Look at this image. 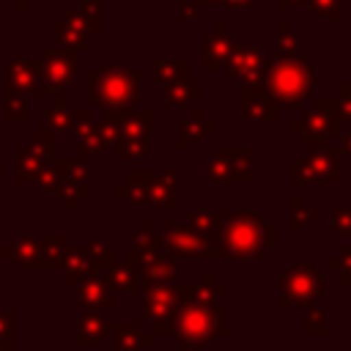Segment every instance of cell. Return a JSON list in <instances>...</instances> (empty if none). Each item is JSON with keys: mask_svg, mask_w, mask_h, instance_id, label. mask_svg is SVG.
Segmentation results:
<instances>
[{"mask_svg": "<svg viewBox=\"0 0 351 351\" xmlns=\"http://www.w3.org/2000/svg\"><path fill=\"white\" fill-rule=\"evenodd\" d=\"M228 332V310L200 285L181 282L176 285V318L173 335L186 337L197 346H211Z\"/></svg>", "mask_w": 351, "mask_h": 351, "instance_id": "1", "label": "cell"}, {"mask_svg": "<svg viewBox=\"0 0 351 351\" xmlns=\"http://www.w3.org/2000/svg\"><path fill=\"white\" fill-rule=\"evenodd\" d=\"M211 244L225 261H263L266 250L280 244V225L258 211H228Z\"/></svg>", "mask_w": 351, "mask_h": 351, "instance_id": "2", "label": "cell"}, {"mask_svg": "<svg viewBox=\"0 0 351 351\" xmlns=\"http://www.w3.org/2000/svg\"><path fill=\"white\" fill-rule=\"evenodd\" d=\"M263 85L277 104L302 107V101L315 90V60L269 58Z\"/></svg>", "mask_w": 351, "mask_h": 351, "instance_id": "3", "label": "cell"}, {"mask_svg": "<svg viewBox=\"0 0 351 351\" xmlns=\"http://www.w3.org/2000/svg\"><path fill=\"white\" fill-rule=\"evenodd\" d=\"M140 74L132 71L126 63H104L99 71L90 74V96L104 112H123L132 110L140 99Z\"/></svg>", "mask_w": 351, "mask_h": 351, "instance_id": "4", "label": "cell"}, {"mask_svg": "<svg viewBox=\"0 0 351 351\" xmlns=\"http://www.w3.org/2000/svg\"><path fill=\"white\" fill-rule=\"evenodd\" d=\"M280 299L277 307H313L324 296V271L313 261H293L288 269L277 274Z\"/></svg>", "mask_w": 351, "mask_h": 351, "instance_id": "5", "label": "cell"}, {"mask_svg": "<svg viewBox=\"0 0 351 351\" xmlns=\"http://www.w3.org/2000/svg\"><path fill=\"white\" fill-rule=\"evenodd\" d=\"M288 181L291 184H329L337 186L340 184V151L332 145H318V148H307L302 156H293L288 162Z\"/></svg>", "mask_w": 351, "mask_h": 351, "instance_id": "6", "label": "cell"}, {"mask_svg": "<svg viewBox=\"0 0 351 351\" xmlns=\"http://www.w3.org/2000/svg\"><path fill=\"white\" fill-rule=\"evenodd\" d=\"M252 159L255 151L250 145H217L211 159H203L206 181L211 184H252Z\"/></svg>", "mask_w": 351, "mask_h": 351, "instance_id": "7", "label": "cell"}, {"mask_svg": "<svg viewBox=\"0 0 351 351\" xmlns=\"http://www.w3.org/2000/svg\"><path fill=\"white\" fill-rule=\"evenodd\" d=\"M162 247L173 255V258H189V261H225L222 252L200 239L189 225H178V222H167L165 233H162Z\"/></svg>", "mask_w": 351, "mask_h": 351, "instance_id": "8", "label": "cell"}, {"mask_svg": "<svg viewBox=\"0 0 351 351\" xmlns=\"http://www.w3.org/2000/svg\"><path fill=\"white\" fill-rule=\"evenodd\" d=\"M143 318L151 324V335H173L176 318V285L143 288Z\"/></svg>", "mask_w": 351, "mask_h": 351, "instance_id": "9", "label": "cell"}, {"mask_svg": "<svg viewBox=\"0 0 351 351\" xmlns=\"http://www.w3.org/2000/svg\"><path fill=\"white\" fill-rule=\"evenodd\" d=\"M266 63H269L266 47H261V44H255V47H236L233 55L225 63L228 80L236 82V85H258V82H263Z\"/></svg>", "mask_w": 351, "mask_h": 351, "instance_id": "10", "label": "cell"}, {"mask_svg": "<svg viewBox=\"0 0 351 351\" xmlns=\"http://www.w3.org/2000/svg\"><path fill=\"white\" fill-rule=\"evenodd\" d=\"M77 55L71 49H41V93H60L74 82Z\"/></svg>", "mask_w": 351, "mask_h": 351, "instance_id": "11", "label": "cell"}, {"mask_svg": "<svg viewBox=\"0 0 351 351\" xmlns=\"http://www.w3.org/2000/svg\"><path fill=\"white\" fill-rule=\"evenodd\" d=\"M200 47H203V52H200V69L206 74H211V71H217L219 66L228 63V58L233 55V49L239 47V41L233 38L228 22L225 19H217L214 22V33L203 36Z\"/></svg>", "mask_w": 351, "mask_h": 351, "instance_id": "12", "label": "cell"}, {"mask_svg": "<svg viewBox=\"0 0 351 351\" xmlns=\"http://www.w3.org/2000/svg\"><path fill=\"white\" fill-rule=\"evenodd\" d=\"M126 263L137 271V280L143 288H151V285H170L178 274V266H176V258H167L165 252H156V255H148V258H140L129 250V258Z\"/></svg>", "mask_w": 351, "mask_h": 351, "instance_id": "13", "label": "cell"}, {"mask_svg": "<svg viewBox=\"0 0 351 351\" xmlns=\"http://www.w3.org/2000/svg\"><path fill=\"white\" fill-rule=\"evenodd\" d=\"M239 110L244 121H258V123H274L280 110L277 101L269 96L266 85H239Z\"/></svg>", "mask_w": 351, "mask_h": 351, "instance_id": "14", "label": "cell"}, {"mask_svg": "<svg viewBox=\"0 0 351 351\" xmlns=\"http://www.w3.org/2000/svg\"><path fill=\"white\" fill-rule=\"evenodd\" d=\"M80 307L82 310H110V307H115V296H112V288H110L104 274L88 271V280L80 285Z\"/></svg>", "mask_w": 351, "mask_h": 351, "instance_id": "15", "label": "cell"}, {"mask_svg": "<svg viewBox=\"0 0 351 351\" xmlns=\"http://www.w3.org/2000/svg\"><path fill=\"white\" fill-rule=\"evenodd\" d=\"M118 140H148L154 126V110H123L115 112Z\"/></svg>", "mask_w": 351, "mask_h": 351, "instance_id": "16", "label": "cell"}, {"mask_svg": "<svg viewBox=\"0 0 351 351\" xmlns=\"http://www.w3.org/2000/svg\"><path fill=\"white\" fill-rule=\"evenodd\" d=\"M214 132H217V123H214V121H206L200 107H192V110H189V115L178 123L176 143H178L181 148H189V145L200 143L203 137H208V134H214Z\"/></svg>", "mask_w": 351, "mask_h": 351, "instance_id": "17", "label": "cell"}, {"mask_svg": "<svg viewBox=\"0 0 351 351\" xmlns=\"http://www.w3.org/2000/svg\"><path fill=\"white\" fill-rule=\"evenodd\" d=\"M288 132H291V134H299L302 143H304V148L326 145V137H329V132H326V121H324L315 110H304L302 118L293 121V123L288 126Z\"/></svg>", "mask_w": 351, "mask_h": 351, "instance_id": "18", "label": "cell"}, {"mask_svg": "<svg viewBox=\"0 0 351 351\" xmlns=\"http://www.w3.org/2000/svg\"><path fill=\"white\" fill-rule=\"evenodd\" d=\"M107 332L115 335L118 351H140L154 343V335L143 329V321H123V324H107Z\"/></svg>", "mask_w": 351, "mask_h": 351, "instance_id": "19", "label": "cell"}, {"mask_svg": "<svg viewBox=\"0 0 351 351\" xmlns=\"http://www.w3.org/2000/svg\"><path fill=\"white\" fill-rule=\"evenodd\" d=\"M151 206L162 211L178 208V173L176 170H162L151 178Z\"/></svg>", "mask_w": 351, "mask_h": 351, "instance_id": "20", "label": "cell"}, {"mask_svg": "<svg viewBox=\"0 0 351 351\" xmlns=\"http://www.w3.org/2000/svg\"><path fill=\"white\" fill-rule=\"evenodd\" d=\"M151 178H154V173L134 170V173H129V178L123 184L115 186V195L129 197L134 206H151Z\"/></svg>", "mask_w": 351, "mask_h": 351, "instance_id": "21", "label": "cell"}, {"mask_svg": "<svg viewBox=\"0 0 351 351\" xmlns=\"http://www.w3.org/2000/svg\"><path fill=\"white\" fill-rule=\"evenodd\" d=\"M225 217H228L225 208H197V211L189 214V228H192L200 239L214 241V236H217V230L222 228Z\"/></svg>", "mask_w": 351, "mask_h": 351, "instance_id": "22", "label": "cell"}, {"mask_svg": "<svg viewBox=\"0 0 351 351\" xmlns=\"http://www.w3.org/2000/svg\"><path fill=\"white\" fill-rule=\"evenodd\" d=\"M189 69H192L189 58H178V60L159 58V60H154L156 82H159V85H165V88H170V85H176V82H184V80L189 77Z\"/></svg>", "mask_w": 351, "mask_h": 351, "instance_id": "23", "label": "cell"}, {"mask_svg": "<svg viewBox=\"0 0 351 351\" xmlns=\"http://www.w3.org/2000/svg\"><path fill=\"white\" fill-rule=\"evenodd\" d=\"M104 277H107V282H110L112 291H121L126 296H140L143 293V285L137 280V271L129 263H115Z\"/></svg>", "mask_w": 351, "mask_h": 351, "instance_id": "24", "label": "cell"}, {"mask_svg": "<svg viewBox=\"0 0 351 351\" xmlns=\"http://www.w3.org/2000/svg\"><path fill=\"white\" fill-rule=\"evenodd\" d=\"M55 33H58L63 49H80V47L88 41V30H85V25L77 19L74 11H69L66 22H55Z\"/></svg>", "mask_w": 351, "mask_h": 351, "instance_id": "25", "label": "cell"}, {"mask_svg": "<svg viewBox=\"0 0 351 351\" xmlns=\"http://www.w3.org/2000/svg\"><path fill=\"white\" fill-rule=\"evenodd\" d=\"M129 250H132L134 255H140V258L156 255V252L165 250V247H162V233H156L151 222H140V230H137V236L132 239Z\"/></svg>", "mask_w": 351, "mask_h": 351, "instance_id": "26", "label": "cell"}, {"mask_svg": "<svg viewBox=\"0 0 351 351\" xmlns=\"http://www.w3.org/2000/svg\"><path fill=\"white\" fill-rule=\"evenodd\" d=\"M77 335H80V346H93V343H101L104 335H107V321L96 313H85L80 318V326H77Z\"/></svg>", "mask_w": 351, "mask_h": 351, "instance_id": "27", "label": "cell"}, {"mask_svg": "<svg viewBox=\"0 0 351 351\" xmlns=\"http://www.w3.org/2000/svg\"><path fill=\"white\" fill-rule=\"evenodd\" d=\"M277 47H280V58L299 60L302 41H299V36L291 30V22H288V19H280V22H277Z\"/></svg>", "mask_w": 351, "mask_h": 351, "instance_id": "28", "label": "cell"}, {"mask_svg": "<svg viewBox=\"0 0 351 351\" xmlns=\"http://www.w3.org/2000/svg\"><path fill=\"white\" fill-rule=\"evenodd\" d=\"M203 85L197 82V85H192L189 80H184V82H176V85H170L167 88V107H181V104H189L192 99H197V96H203Z\"/></svg>", "mask_w": 351, "mask_h": 351, "instance_id": "29", "label": "cell"}, {"mask_svg": "<svg viewBox=\"0 0 351 351\" xmlns=\"http://www.w3.org/2000/svg\"><path fill=\"white\" fill-rule=\"evenodd\" d=\"M74 14L88 33H101V0H82L80 8H74Z\"/></svg>", "mask_w": 351, "mask_h": 351, "instance_id": "30", "label": "cell"}, {"mask_svg": "<svg viewBox=\"0 0 351 351\" xmlns=\"http://www.w3.org/2000/svg\"><path fill=\"white\" fill-rule=\"evenodd\" d=\"M326 271L337 274L340 285H351V244L340 247V250H337V255L326 261Z\"/></svg>", "mask_w": 351, "mask_h": 351, "instance_id": "31", "label": "cell"}, {"mask_svg": "<svg viewBox=\"0 0 351 351\" xmlns=\"http://www.w3.org/2000/svg\"><path fill=\"white\" fill-rule=\"evenodd\" d=\"M302 332H304V335H326V332H329V315H326L324 310H318L315 304H313V307H304Z\"/></svg>", "mask_w": 351, "mask_h": 351, "instance_id": "32", "label": "cell"}, {"mask_svg": "<svg viewBox=\"0 0 351 351\" xmlns=\"http://www.w3.org/2000/svg\"><path fill=\"white\" fill-rule=\"evenodd\" d=\"M291 211H293V219H291L288 230H291L293 236H299V233L304 230V225H307V222H315V211H313V208H307V206H304V200H302L299 195H293V197H291Z\"/></svg>", "mask_w": 351, "mask_h": 351, "instance_id": "33", "label": "cell"}, {"mask_svg": "<svg viewBox=\"0 0 351 351\" xmlns=\"http://www.w3.org/2000/svg\"><path fill=\"white\" fill-rule=\"evenodd\" d=\"M115 156L118 159H148V140H118Z\"/></svg>", "mask_w": 351, "mask_h": 351, "instance_id": "34", "label": "cell"}, {"mask_svg": "<svg viewBox=\"0 0 351 351\" xmlns=\"http://www.w3.org/2000/svg\"><path fill=\"white\" fill-rule=\"evenodd\" d=\"M310 11L321 22H340V0H307Z\"/></svg>", "mask_w": 351, "mask_h": 351, "instance_id": "35", "label": "cell"}, {"mask_svg": "<svg viewBox=\"0 0 351 351\" xmlns=\"http://www.w3.org/2000/svg\"><path fill=\"white\" fill-rule=\"evenodd\" d=\"M335 101H337V126H340V132H343V126L351 129V85L348 82L340 85Z\"/></svg>", "mask_w": 351, "mask_h": 351, "instance_id": "36", "label": "cell"}, {"mask_svg": "<svg viewBox=\"0 0 351 351\" xmlns=\"http://www.w3.org/2000/svg\"><path fill=\"white\" fill-rule=\"evenodd\" d=\"M104 145H107V143L101 140V134H99V129H96V123H93V129L80 137V156H82V159L99 156V154L104 151Z\"/></svg>", "mask_w": 351, "mask_h": 351, "instance_id": "37", "label": "cell"}, {"mask_svg": "<svg viewBox=\"0 0 351 351\" xmlns=\"http://www.w3.org/2000/svg\"><path fill=\"white\" fill-rule=\"evenodd\" d=\"M66 129H71L77 137L88 134V132L93 129L90 112H88V110H71V112H66Z\"/></svg>", "mask_w": 351, "mask_h": 351, "instance_id": "38", "label": "cell"}, {"mask_svg": "<svg viewBox=\"0 0 351 351\" xmlns=\"http://www.w3.org/2000/svg\"><path fill=\"white\" fill-rule=\"evenodd\" d=\"M329 228L335 236H351V208H337L329 217Z\"/></svg>", "mask_w": 351, "mask_h": 351, "instance_id": "39", "label": "cell"}, {"mask_svg": "<svg viewBox=\"0 0 351 351\" xmlns=\"http://www.w3.org/2000/svg\"><path fill=\"white\" fill-rule=\"evenodd\" d=\"M176 5H178V16H181V22L200 19V16H203V8H206L203 0H176Z\"/></svg>", "mask_w": 351, "mask_h": 351, "instance_id": "40", "label": "cell"}, {"mask_svg": "<svg viewBox=\"0 0 351 351\" xmlns=\"http://www.w3.org/2000/svg\"><path fill=\"white\" fill-rule=\"evenodd\" d=\"M197 282H200V285H203V288H206L217 302H219L222 296H228V285H225V282H219V280H217V274H214L211 269H206V271H203V277H200Z\"/></svg>", "mask_w": 351, "mask_h": 351, "instance_id": "41", "label": "cell"}, {"mask_svg": "<svg viewBox=\"0 0 351 351\" xmlns=\"http://www.w3.org/2000/svg\"><path fill=\"white\" fill-rule=\"evenodd\" d=\"M5 115H8V118L16 115L19 121H25V118H27V104H25V99L19 101V99H11V96H8V101H5Z\"/></svg>", "mask_w": 351, "mask_h": 351, "instance_id": "42", "label": "cell"}, {"mask_svg": "<svg viewBox=\"0 0 351 351\" xmlns=\"http://www.w3.org/2000/svg\"><path fill=\"white\" fill-rule=\"evenodd\" d=\"M203 346H197V343H192V340H186V337H176V351H200Z\"/></svg>", "mask_w": 351, "mask_h": 351, "instance_id": "43", "label": "cell"}, {"mask_svg": "<svg viewBox=\"0 0 351 351\" xmlns=\"http://www.w3.org/2000/svg\"><path fill=\"white\" fill-rule=\"evenodd\" d=\"M217 3H222V5H230V8H239V11H247L255 0H217Z\"/></svg>", "mask_w": 351, "mask_h": 351, "instance_id": "44", "label": "cell"}, {"mask_svg": "<svg viewBox=\"0 0 351 351\" xmlns=\"http://www.w3.org/2000/svg\"><path fill=\"white\" fill-rule=\"evenodd\" d=\"M307 0H277V8L280 11H288V8H296V5H304Z\"/></svg>", "mask_w": 351, "mask_h": 351, "instance_id": "45", "label": "cell"}, {"mask_svg": "<svg viewBox=\"0 0 351 351\" xmlns=\"http://www.w3.org/2000/svg\"><path fill=\"white\" fill-rule=\"evenodd\" d=\"M337 151H343V154L351 159V132H348V134H343V143H340V148H337Z\"/></svg>", "mask_w": 351, "mask_h": 351, "instance_id": "46", "label": "cell"}, {"mask_svg": "<svg viewBox=\"0 0 351 351\" xmlns=\"http://www.w3.org/2000/svg\"><path fill=\"white\" fill-rule=\"evenodd\" d=\"M203 3H206V5H208V3H217V0H203Z\"/></svg>", "mask_w": 351, "mask_h": 351, "instance_id": "47", "label": "cell"}, {"mask_svg": "<svg viewBox=\"0 0 351 351\" xmlns=\"http://www.w3.org/2000/svg\"><path fill=\"white\" fill-rule=\"evenodd\" d=\"M291 351H302V348H291Z\"/></svg>", "mask_w": 351, "mask_h": 351, "instance_id": "48", "label": "cell"}]
</instances>
